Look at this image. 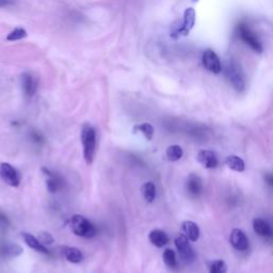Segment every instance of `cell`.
<instances>
[{
	"instance_id": "cell-4",
	"label": "cell",
	"mask_w": 273,
	"mask_h": 273,
	"mask_svg": "<svg viewBox=\"0 0 273 273\" xmlns=\"http://www.w3.org/2000/svg\"><path fill=\"white\" fill-rule=\"evenodd\" d=\"M196 20H197V13L196 10L193 8H188L186 9V11L184 12V19L183 23L176 27L174 30L171 32V37L173 39H178L179 37H186L190 33V31L193 29L196 25Z\"/></svg>"
},
{
	"instance_id": "cell-14",
	"label": "cell",
	"mask_w": 273,
	"mask_h": 273,
	"mask_svg": "<svg viewBox=\"0 0 273 273\" xmlns=\"http://www.w3.org/2000/svg\"><path fill=\"white\" fill-rule=\"evenodd\" d=\"M23 239L25 241V243L27 244L30 249L35 250L39 253L42 254H49V251L47 250V248L45 246V244H43L37 237H34L33 235L29 234V233H23Z\"/></svg>"
},
{
	"instance_id": "cell-19",
	"label": "cell",
	"mask_w": 273,
	"mask_h": 273,
	"mask_svg": "<svg viewBox=\"0 0 273 273\" xmlns=\"http://www.w3.org/2000/svg\"><path fill=\"white\" fill-rule=\"evenodd\" d=\"M149 241L156 248H162L166 243L169 242V237L161 230H153L148 235Z\"/></svg>"
},
{
	"instance_id": "cell-32",
	"label": "cell",
	"mask_w": 273,
	"mask_h": 273,
	"mask_svg": "<svg viewBox=\"0 0 273 273\" xmlns=\"http://www.w3.org/2000/svg\"><path fill=\"white\" fill-rule=\"evenodd\" d=\"M193 2H198V0H193Z\"/></svg>"
},
{
	"instance_id": "cell-22",
	"label": "cell",
	"mask_w": 273,
	"mask_h": 273,
	"mask_svg": "<svg viewBox=\"0 0 273 273\" xmlns=\"http://www.w3.org/2000/svg\"><path fill=\"white\" fill-rule=\"evenodd\" d=\"M141 190H142L143 197L146 202H148V203H152V202H154V200L156 199V187H155L154 183H152V181L145 183L142 186V188H141Z\"/></svg>"
},
{
	"instance_id": "cell-17",
	"label": "cell",
	"mask_w": 273,
	"mask_h": 273,
	"mask_svg": "<svg viewBox=\"0 0 273 273\" xmlns=\"http://www.w3.org/2000/svg\"><path fill=\"white\" fill-rule=\"evenodd\" d=\"M23 253V249L19 244L4 242L0 243V255L5 257H17Z\"/></svg>"
},
{
	"instance_id": "cell-27",
	"label": "cell",
	"mask_w": 273,
	"mask_h": 273,
	"mask_svg": "<svg viewBox=\"0 0 273 273\" xmlns=\"http://www.w3.org/2000/svg\"><path fill=\"white\" fill-rule=\"evenodd\" d=\"M39 240L43 244H52L55 242L54 237H52L50 233H47V232H41L39 234Z\"/></svg>"
},
{
	"instance_id": "cell-13",
	"label": "cell",
	"mask_w": 273,
	"mask_h": 273,
	"mask_svg": "<svg viewBox=\"0 0 273 273\" xmlns=\"http://www.w3.org/2000/svg\"><path fill=\"white\" fill-rule=\"evenodd\" d=\"M22 84L25 94L31 98L37 92L38 89V80L31 74L24 73L22 75Z\"/></svg>"
},
{
	"instance_id": "cell-9",
	"label": "cell",
	"mask_w": 273,
	"mask_h": 273,
	"mask_svg": "<svg viewBox=\"0 0 273 273\" xmlns=\"http://www.w3.org/2000/svg\"><path fill=\"white\" fill-rule=\"evenodd\" d=\"M230 242L233 248L237 251H246L249 248V239L243 231L239 230V228H234L231 233Z\"/></svg>"
},
{
	"instance_id": "cell-15",
	"label": "cell",
	"mask_w": 273,
	"mask_h": 273,
	"mask_svg": "<svg viewBox=\"0 0 273 273\" xmlns=\"http://www.w3.org/2000/svg\"><path fill=\"white\" fill-rule=\"evenodd\" d=\"M181 230L184 234L187 236V238L192 241L197 242L200 238V228L199 225L192 221H184L181 223Z\"/></svg>"
},
{
	"instance_id": "cell-20",
	"label": "cell",
	"mask_w": 273,
	"mask_h": 273,
	"mask_svg": "<svg viewBox=\"0 0 273 273\" xmlns=\"http://www.w3.org/2000/svg\"><path fill=\"white\" fill-rule=\"evenodd\" d=\"M225 163L228 168L235 172L241 173L245 170V163L239 156H236V155L227 156L225 159Z\"/></svg>"
},
{
	"instance_id": "cell-24",
	"label": "cell",
	"mask_w": 273,
	"mask_h": 273,
	"mask_svg": "<svg viewBox=\"0 0 273 273\" xmlns=\"http://www.w3.org/2000/svg\"><path fill=\"white\" fill-rule=\"evenodd\" d=\"M162 258H163V261H164L165 265L168 266L169 268L175 269L176 267H177V260H176V255H175V252L172 249H166L163 252Z\"/></svg>"
},
{
	"instance_id": "cell-28",
	"label": "cell",
	"mask_w": 273,
	"mask_h": 273,
	"mask_svg": "<svg viewBox=\"0 0 273 273\" xmlns=\"http://www.w3.org/2000/svg\"><path fill=\"white\" fill-rule=\"evenodd\" d=\"M31 139L34 141L35 143H41L44 141L43 136L40 133H38V131H33V133L31 134Z\"/></svg>"
},
{
	"instance_id": "cell-18",
	"label": "cell",
	"mask_w": 273,
	"mask_h": 273,
	"mask_svg": "<svg viewBox=\"0 0 273 273\" xmlns=\"http://www.w3.org/2000/svg\"><path fill=\"white\" fill-rule=\"evenodd\" d=\"M253 230L260 237H270L272 235L270 224L260 218L253 220Z\"/></svg>"
},
{
	"instance_id": "cell-11",
	"label": "cell",
	"mask_w": 273,
	"mask_h": 273,
	"mask_svg": "<svg viewBox=\"0 0 273 273\" xmlns=\"http://www.w3.org/2000/svg\"><path fill=\"white\" fill-rule=\"evenodd\" d=\"M42 171L48 177L46 180V187L50 193H55V192L59 191L60 189L63 188L64 183H63V179H62V177H61V176H59L58 174L52 173L50 170L46 169L45 166H43Z\"/></svg>"
},
{
	"instance_id": "cell-16",
	"label": "cell",
	"mask_w": 273,
	"mask_h": 273,
	"mask_svg": "<svg viewBox=\"0 0 273 273\" xmlns=\"http://www.w3.org/2000/svg\"><path fill=\"white\" fill-rule=\"evenodd\" d=\"M61 251H62V254L65 259L69 262L79 263L83 259L82 252L79 249L75 248V246H62Z\"/></svg>"
},
{
	"instance_id": "cell-25",
	"label": "cell",
	"mask_w": 273,
	"mask_h": 273,
	"mask_svg": "<svg viewBox=\"0 0 273 273\" xmlns=\"http://www.w3.org/2000/svg\"><path fill=\"white\" fill-rule=\"evenodd\" d=\"M209 273H227V266L224 260L217 259L211 262Z\"/></svg>"
},
{
	"instance_id": "cell-26",
	"label": "cell",
	"mask_w": 273,
	"mask_h": 273,
	"mask_svg": "<svg viewBox=\"0 0 273 273\" xmlns=\"http://www.w3.org/2000/svg\"><path fill=\"white\" fill-rule=\"evenodd\" d=\"M27 37V31H26L24 28H15L13 31H11L7 35V40L10 42H14V41H19L22 39H25Z\"/></svg>"
},
{
	"instance_id": "cell-3",
	"label": "cell",
	"mask_w": 273,
	"mask_h": 273,
	"mask_svg": "<svg viewBox=\"0 0 273 273\" xmlns=\"http://www.w3.org/2000/svg\"><path fill=\"white\" fill-rule=\"evenodd\" d=\"M69 226L72 232L82 238H93L98 233L96 227L85 217L81 215H74L69 220Z\"/></svg>"
},
{
	"instance_id": "cell-31",
	"label": "cell",
	"mask_w": 273,
	"mask_h": 273,
	"mask_svg": "<svg viewBox=\"0 0 273 273\" xmlns=\"http://www.w3.org/2000/svg\"><path fill=\"white\" fill-rule=\"evenodd\" d=\"M265 181L267 183L268 186L273 187V174H266L265 175Z\"/></svg>"
},
{
	"instance_id": "cell-30",
	"label": "cell",
	"mask_w": 273,
	"mask_h": 273,
	"mask_svg": "<svg viewBox=\"0 0 273 273\" xmlns=\"http://www.w3.org/2000/svg\"><path fill=\"white\" fill-rule=\"evenodd\" d=\"M17 3V0H0V8L13 6Z\"/></svg>"
},
{
	"instance_id": "cell-5",
	"label": "cell",
	"mask_w": 273,
	"mask_h": 273,
	"mask_svg": "<svg viewBox=\"0 0 273 273\" xmlns=\"http://www.w3.org/2000/svg\"><path fill=\"white\" fill-rule=\"evenodd\" d=\"M238 31L241 40L246 44V45H248L253 51L257 52V54H262L263 51L262 44L257 35L255 34V32L251 28H249L248 26L244 24H240L238 27Z\"/></svg>"
},
{
	"instance_id": "cell-1",
	"label": "cell",
	"mask_w": 273,
	"mask_h": 273,
	"mask_svg": "<svg viewBox=\"0 0 273 273\" xmlns=\"http://www.w3.org/2000/svg\"><path fill=\"white\" fill-rule=\"evenodd\" d=\"M225 76L234 89L241 93L245 90V79L240 63L236 59L228 60L225 67Z\"/></svg>"
},
{
	"instance_id": "cell-21",
	"label": "cell",
	"mask_w": 273,
	"mask_h": 273,
	"mask_svg": "<svg viewBox=\"0 0 273 273\" xmlns=\"http://www.w3.org/2000/svg\"><path fill=\"white\" fill-rule=\"evenodd\" d=\"M165 154H166V158H168L170 161L175 162V161H178L179 159H181V157L184 155V151L179 145L173 144L166 148Z\"/></svg>"
},
{
	"instance_id": "cell-8",
	"label": "cell",
	"mask_w": 273,
	"mask_h": 273,
	"mask_svg": "<svg viewBox=\"0 0 273 273\" xmlns=\"http://www.w3.org/2000/svg\"><path fill=\"white\" fill-rule=\"evenodd\" d=\"M202 63L203 66L208 70V72L213 74H220L222 70V64L220 58L214 50L206 49L204 51L203 56H202Z\"/></svg>"
},
{
	"instance_id": "cell-7",
	"label": "cell",
	"mask_w": 273,
	"mask_h": 273,
	"mask_svg": "<svg viewBox=\"0 0 273 273\" xmlns=\"http://www.w3.org/2000/svg\"><path fill=\"white\" fill-rule=\"evenodd\" d=\"M175 246L177 251L179 252L180 257L186 261L190 262L193 261L196 258V254L195 251H193L191 244L189 243V239L187 238L186 235H178L175 238Z\"/></svg>"
},
{
	"instance_id": "cell-2",
	"label": "cell",
	"mask_w": 273,
	"mask_h": 273,
	"mask_svg": "<svg viewBox=\"0 0 273 273\" xmlns=\"http://www.w3.org/2000/svg\"><path fill=\"white\" fill-rule=\"evenodd\" d=\"M81 143L83 146V157L87 165L92 164L94 160L96 148V131L90 124H84L80 134Z\"/></svg>"
},
{
	"instance_id": "cell-29",
	"label": "cell",
	"mask_w": 273,
	"mask_h": 273,
	"mask_svg": "<svg viewBox=\"0 0 273 273\" xmlns=\"http://www.w3.org/2000/svg\"><path fill=\"white\" fill-rule=\"evenodd\" d=\"M9 225H10V222H9L8 218H7L4 214L0 213V227H2V228H6V227H8Z\"/></svg>"
},
{
	"instance_id": "cell-10",
	"label": "cell",
	"mask_w": 273,
	"mask_h": 273,
	"mask_svg": "<svg viewBox=\"0 0 273 273\" xmlns=\"http://www.w3.org/2000/svg\"><path fill=\"white\" fill-rule=\"evenodd\" d=\"M197 159L206 169H216L219 164L217 155L213 151H209V149H202V151H200L198 153Z\"/></svg>"
},
{
	"instance_id": "cell-23",
	"label": "cell",
	"mask_w": 273,
	"mask_h": 273,
	"mask_svg": "<svg viewBox=\"0 0 273 273\" xmlns=\"http://www.w3.org/2000/svg\"><path fill=\"white\" fill-rule=\"evenodd\" d=\"M135 131H141V133L143 134V136L145 137V139L147 141H151L154 137V133H155V129L153 127L152 124H149V123H143V124H139L137 126H135L134 128Z\"/></svg>"
},
{
	"instance_id": "cell-12",
	"label": "cell",
	"mask_w": 273,
	"mask_h": 273,
	"mask_svg": "<svg viewBox=\"0 0 273 273\" xmlns=\"http://www.w3.org/2000/svg\"><path fill=\"white\" fill-rule=\"evenodd\" d=\"M187 191L193 198H198L203 192V183L198 174H190L187 180Z\"/></svg>"
},
{
	"instance_id": "cell-6",
	"label": "cell",
	"mask_w": 273,
	"mask_h": 273,
	"mask_svg": "<svg viewBox=\"0 0 273 273\" xmlns=\"http://www.w3.org/2000/svg\"><path fill=\"white\" fill-rule=\"evenodd\" d=\"M0 177L11 187H19L21 184V175L14 166L8 162L0 163Z\"/></svg>"
}]
</instances>
